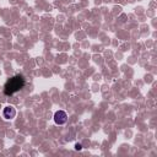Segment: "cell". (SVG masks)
I'll use <instances>...</instances> for the list:
<instances>
[{"label": "cell", "mask_w": 157, "mask_h": 157, "mask_svg": "<svg viewBox=\"0 0 157 157\" xmlns=\"http://www.w3.org/2000/svg\"><path fill=\"white\" fill-rule=\"evenodd\" d=\"M54 121L58 125H63L67 121V114L64 110H56L54 113Z\"/></svg>", "instance_id": "2"}, {"label": "cell", "mask_w": 157, "mask_h": 157, "mask_svg": "<svg viewBox=\"0 0 157 157\" xmlns=\"http://www.w3.org/2000/svg\"><path fill=\"white\" fill-rule=\"evenodd\" d=\"M75 150H76V151H81V150H82L81 144H76V145H75Z\"/></svg>", "instance_id": "4"}, {"label": "cell", "mask_w": 157, "mask_h": 157, "mask_svg": "<svg viewBox=\"0 0 157 157\" xmlns=\"http://www.w3.org/2000/svg\"><path fill=\"white\" fill-rule=\"evenodd\" d=\"M25 87V78L22 75H15L10 77L4 85V93L6 96H12Z\"/></svg>", "instance_id": "1"}, {"label": "cell", "mask_w": 157, "mask_h": 157, "mask_svg": "<svg viewBox=\"0 0 157 157\" xmlns=\"http://www.w3.org/2000/svg\"><path fill=\"white\" fill-rule=\"evenodd\" d=\"M2 115H4L5 119H13L15 115H16V109L12 105H7L2 110Z\"/></svg>", "instance_id": "3"}]
</instances>
